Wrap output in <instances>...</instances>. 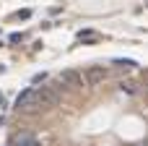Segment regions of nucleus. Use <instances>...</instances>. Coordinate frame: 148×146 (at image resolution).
Here are the masks:
<instances>
[{"label": "nucleus", "instance_id": "f257e3e1", "mask_svg": "<svg viewBox=\"0 0 148 146\" xmlns=\"http://www.w3.org/2000/svg\"><path fill=\"white\" fill-rule=\"evenodd\" d=\"M39 110H42V104H39L36 89H23V91L18 94V99H16V112L34 115V112H39Z\"/></svg>", "mask_w": 148, "mask_h": 146}, {"label": "nucleus", "instance_id": "f03ea898", "mask_svg": "<svg viewBox=\"0 0 148 146\" xmlns=\"http://www.w3.org/2000/svg\"><path fill=\"white\" fill-rule=\"evenodd\" d=\"M36 94H39V104H42V110H47V107H57V104H60V94H57V89H52V86H42V89H36Z\"/></svg>", "mask_w": 148, "mask_h": 146}, {"label": "nucleus", "instance_id": "7ed1b4c3", "mask_svg": "<svg viewBox=\"0 0 148 146\" xmlns=\"http://www.w3.org/2000/svg\"><path fill=\"white\" fill-rule=\"evenodd\" d=\"M107 76H109V68H104V65H94V68H88V71L83 73V81H86L88 86H96V84H101Z\"/></svg>", "mask_w": 148, "mask_h": 146}, {"label": "nucleus", "instance_id": "20e7f679", "mask_svg": "<svg viewBox=\"0 0 148 146\" xmlns=\"http://www.w3.org/2000/svg\"><path fill=\"white\" fill-rule=\"evenodd\" d=\"M60 84H65V86H70V89H78V86L83 84V76H81L78 71H62V73H60Z\"/></svg>", "mask_w": 148, "mask_h": 146}, {"label": "nucleus", "instance_id": "39448f33", "mask_svg": "<svg viewBox=\"0 0 148 146\" xmlns=\"http://www.w3.org/2000/svg\"><path fill=\"white\" fill-rule=\"evenodd\" d=\"M10 146H42V141L31 133H16L10 138Z\"/></svg>", "mask_w": 148, "mask_h": 146}, {"label": "nucleus", "instance_id": "423d86ee", "mask_svg": "<svg viewBox=\"0 0 148 146\" xmlns=\"http://www.w3.org/2000/svg\"><path fill=\"white\" fill-rule=\"evenodd\" d=\"M78 39H81V42H86V44H94V42H99V31L81 29V31H78Z\"/></svg>", "mask_w": 148, "mask_h": 146}, {"label": "nucleus", "instance_id": "0eeeda50", "mask_svg": "<svg viewBox=\"0 0 148 146\" xmlns=\"http://www.w3.org/2000/svg\"><path fill=\"white\" fill-rule=\"evenodd\" d=\"M114 65H117V68H122V71H130L135 63H133V60H114Z\"/></svg>", "mask_w": 148, "mask_h": 146}, {"label": "nucleus", "instance_id": "6e6552de", "mask_svg": "<svg viewBox=\"0 0 148 146\" xmlns=\"http://www.w3.org/2000/svg\"><path fill=\"white\" fill-rule=\"evenodd\" d=\"M120 89H122V91H127V94H133V91H135V86H133V84H125V81L120 84Z\"/></svg>", "mask_w": 148, "mask_h": 146}, {"label": "nucleus", "instance_id": "1a4fd4ad", "mask_svg": "<svg viewBox=\"0 0 148 146\" xmlns=\"http://www.w3.org/2000/svg\"><path fill=\"white\" fill-rule=\"evenodd\" d=\"M29 16H31V10H29V8H23V10H18V13H16V18H29Z\"/></svg>", "mask_w": 148, "mask_h": 146}, {"label": "nucleus", "instance_id": "9d476101", "mask_svg": "<svg viewBox=\"0 0 148 146\" xmlns=\"http://www.w3.org/2000/svg\"><path fill=\"white\" fill-rule=\"evenodd\" d=\"M3 104H5V99H3V94H0V107H3Z\"/></svg>", "mask_w": 148, "mask_h": 146}]
</instances>
